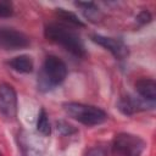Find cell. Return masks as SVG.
Here are the masks:
<instances>
[{
    "instance_id": "6da1fadb",
    "label": "cell",
    "mask_w": 156,
    "mask_h": 156,
    "mask_svg": "<svg viewBox=\"0 0 156 156\" xmlns=\"http://www.w3.org/2000/svg\"><path fill=\"white\" fill-rule=\"evenodd\" d=\"M44 35L48 40L60 44L66 50L72 52L78 57L85 56V49L80 38L72 30L58 26V24H48L44 29Z\"/></svg>"
},
{
    "instance_id": "7a4b0ae2",
    "label": "cell",
    "mask_w": 156,
    "mask_h": 156,
    "mask_svg": "<svg viewBox=\"0 0 156 156\" xmlns=\"http://www.w3.org/2000/svg\"><path fill=\"white\" fill-rule=\"evenodd\" d=\"M67 76V67L65 62L55 56L49 55L45 61L41 72L38 76V87L43 91H48L54 87L61 84Z\"/></svg>"
},
{
    "instance_id": "3957f363",
    "label": "cell",
    "mask_w": 156,
    "mask_h": 156,
    "mask_svg": "<svg viewBox=\"0 0 156 156\" xmlns=\"http://www.w3.org/2000/svg\"><path fill=\"white\" fill-rule=\"evenodd\" d=\"M63 110L69 117L85 126H98L104 123L107 118L102 108L79 102H66L63 104Z\"/></svg>"
},
{
    "instance_id": "277c9868",
    "label": "cell",
    "mask_w": 156,
    "mask_h": 156,
    "mask_svg": "<svg viewBox=\"0 0 156 156\" xmlns=\"http://www.w3.org/2000/svg\"><path fill=\"white\" fill-rule=\"evenodd\" d=\"M145 147V141L134 134L118 133L111 145L113 156H140Z\"/></svg>"
},
{
    "instance_id": "5b68a950",
    "label": "cell",
    "mask_w": 156,
    "mask_h": 156,
    "mask_svg": "<svg viewBox=\"0 0 156 156\" xmlns=\"http://www.w3.org/2000/svg\"><path fill=\"white\" fill-rule=\"evenodd\" d=\"M154 107H155V101H147L141 99L140 96L136 98L132 95L122 96L117 102V108L126 116H132L136 112L152 110Z\"/></svg>"
},
{
    "instance_id": "8992f818",
    "label": "cell",
    "mask_w": 156,
    "mask_h": 156,
    "mask_svg": "<svg viewBox=\"0 0 156 156\" xmlns=\"http://www.w3.org/2000/svg\"><path fill=\"white\" fill-rule=\"evenodd\" d=\"M0 112L6 118H13L17 113V94L7 83L0 84Z\"/></svg>"
},
{
    "instance_id": "52a82bcc",
    "label": "cell",
    "mask_w": 156,
    "mask_h": 156,
    "mask_svg": "<svg viewBox=\"0 0 156 156\" xmlns=\"http://www.w3.org/2000/svg\"><path fill=\"white\" fill-rule=\"evenodd\" d=\"M90 38L94 43H96L98 45L108 50L117 60H124L129 54L128 46L121 39L104 37V35H100V34H91Z\"/></svg>"
},
{
    "instance_id": "ba28073f",
    "label": "cell",
    "mask_w": 156,
    "mask_h": 156,
    "mask_svg": "<svg viewBox=\"0 0 156 156\" xmlns=\"http://www.w3.org/2000/svg\"><path fill=\"white\" fill-rule=\"evenodd\" d=\"M29 45V39L22 32H18L13 28L0 27V46L5 49H22Z\"/></svg>"
},
{
    "instance_id": "9c48e42d",
    "label": "cell",
    "mask_w": 156,
    "mask_h": 156,
    "mask_svg": "<svg viewBox=\"0 0 156 156\" xmlns=\"http://www.w3.org/2000/svg\"><path fill=\"white\" fill-rule=\"evenodd\" d=\"M135 90L139 96L147 101L156 99V83L152 78H140L135 82Z\"/></svg>"
},
{
    "instance_id": "30bf717a",
    "label": "cell",
    "mask_w": 156,
    "mask_h": 156,
    "mask_svg": "<svg viewBox=\"0 0 156 156\" xmlns=\"http://www.w3.org/2000/svg\"><path fill=\"white\" fill-rule=\"evenodd\" d=\"M74 5L77 7H80L85 18H88L93 23H98L104 18L102 12L99 10V7L93 1H85V2L84 1H76Z\"/></svg>"
},
{
    "instance_id": "8fae6325",
    "label": "cell",
    "mask_w": 156,
    "mask_h": 156,
    "mask_svg": "<svg viewBox=\"0 0 156 156\" xmlns=\"http://www.w3.org/2000/svg\"><path fill=\"white\" fill-rule=\"evenodd\" d=\"M9 66L20 73H30L33 71V61L27 55H20L13 58H11L9 62Z\"/></svg>"
},
{
    "instance_id": "7c38bea8",
    "label": "cell",
    "mask_w": 156,
    "mask_h": 156,
    "mask_svg": "<svg viewBox=\"0 0 156 156\" xmlns=\"http://www.w3.org/2000/svg\"><path fill=\"white\" fill-rule=\"evenodd\" d=\"M56 16L60 17L62 21L67 22L68 24H72V26H76V27H84L85 26L76 13H73L71 11H67L65 9H56Z\"/></svg>"
},
{
    "instance_id": "4fadbf2b",
    "label": "cell",
    "mask_w": 156,
    "mask_h": 156,
    "mask_svg": "<svg viewBox=\"0 0 156 156\" xmlns=\"http://www.w3.org/2000/svg\"><path fill=\"white\" fill-rule=\"evenodd\" d=\"M37 129L44 136H48L51 133V126H50V122H49V118H48V113L44 108H41L39 111L38 119H37Z\"/></svg>"
},
{
    "instance_id": "5bb4252c",
    "label": "cell",
    "mask_w": 156,
    "mask_h": 156,
    "mask_svg": "<svg viewBox=\"0 0 156 156\" xmlns=\"http://www.w3.org/2000/svg\"><path fill=\"white\" fill-rule=\"evenodd\" d=\"M56 129L62 135H72V134L77 133V128H74L72 124H69L68 122L62 121V119L56 122Z\"/></svg>"
},
{
    "instance_id": "9a60e30c",
    "label": "cell",
    "mask_w": 156,
    "mask_h": 156,
    "mask_svg": "<svg viewBox=\"0 0 156 156\" xmlns=\"http://www.w3.org/2000/svg\"><path fill=\"white\" fill-rule=\"evenodd\" d=\"M12 13V4L10 1H0V17H10Z\"/></svg>"
},
{
    "instance_id": "2e32d148",
    "label": "cell",
    "mask_w": 156,
    "mask_h": 156,
    "mask_svg": "<svg viewBox=\"0 0 156 156\" xmlns=\"http://www.w3.org/2000/svg\"><path fill=\"white\" fill-rule=\"evenodd\" d=\"M136 23L139 24V26H144V24H146V23H150L151 22V20H152V16H151V13L149 12V11H146V10H143V11H140L139 13H138V16H136Z\"/></svg>"
},
{
    "instance_id": "e0dca14e",
    "label": "cell",
    "mask_w": 156,
    "mask_h": 156,
    "mask_svg": "<svg viewBox=\"0 0 156 156\" xmlns=\"http://www.w3.org/2000/svg\"><path fill=\"white\" fill-rule=\"evenodd\" d=\"M85 156H104V152L100 147H93L87 152Z\"/></svg>"
},
{
    "instance_id": "ac0fdd59",
    "label": "cell",
    "mask_w": 156,
    "mask_h": 156,
    "mask_svg": "<svg viewBox=\"0 0 156 156\" xmlns=\"http://www.w3.org/2000/svg\"><path fill=\"white\" fill-rule=\"evenodd\" d=\"M0 156H2V155H1V152H0Z\"/></svg>"
}]
</instances>
